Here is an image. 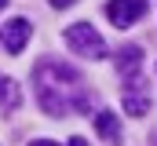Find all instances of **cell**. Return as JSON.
<instances>
[{
    "mask_svg": "<svg viewBox=\"0 0 157 146\" xmlns=\"http://www.w3.org/2000/svg\"><path fill=\"white\" fill-rule=\"evenodd\" d=\"M33 88H37V102L51 117H66V113H88V88L80 80V73L66 62L44 59L33 70Z\"/></svg>",
    "mask_w": 157,
    "mask_h": 146,
    "instance_id": "cell-1",
    "label": "cell"
},
{
    "mask_svg": "<svg viewBox=\"0 0 157 146\" xmlns=\"http://www.w3.org/2000/svg\"><path fill=\"white\" fill-rule=\"evenodd\" d=\"M66 44L84 55V59H106V40L99 36L95 26H88V22H73V26H66Z\"/></svg>",
    "mask_w": 157,
    "mask_h": 146,
    "instance_id": "cell-2",
    "label": "cell"
},
{
    "mask_svg": "<svg viewBox=\"0 0 157 146\" xmlns=\"http://www.w3.org/2000/svg\"><path fill=\"white\" fill-rule=\"evenodd\" d=\"M143 15H146V0H110V4H106V18H110L117 29L135 26Z\"/></svg>",
    "mask_w": 157,
    "mask_h": 146,
    "instance_id": "cell-3",
    "label": "cell"
},
{
    "mask_svg": "<svg viewBox=\"0 0 157 146\" xmlns=\"http://www.w3.org/2000/svg\"><path fill=\"white\" fill-rule=\"evenodd\" d=\"M29 33H33V26H29L26 18H11V22L4 26V33H0L4 51H7V55H18V51L29 44Z\"/></svg>",
    "mask_w": 157,
    "mask_h": 146,
    "instance_id": "cell-4",
    "label": "cell"
},
{
    "mask_svg": "<svg viewBox=\"0 0 157 146\" xmlns=\"http://www.w3.org/2000/svg\"><path fill=\"white\" fill-rule=\"evenodd\" d=\"M139 66H143V51L139 48H121L117 51V73L124 77V88H139L143 84Z\"/></svg>",
    "mask_w": 157,
    "mask_h": 146,
    "instance_id": "cell-5",
    "label": "cell"
},
{
    "mask_svg": "<svg viewBox=\"0 0 157 146\" xmlns=\"http://www.w3.org/2000/svg\"><path fill=\"white\" fill-rule=\"evenodd\" d=\"M95 132H99L106 143H117V139H121L117 113H110V110H99V113H95Z\"/></svg>",
    "mask_w": 157,
    "mask_h": 146,
    "instance_id": "cell-6",
    "label": "cell"
},
{
    "mask_svg": "<svg viewBox=\"0 0 157 146\" xmlns=\"http://www.w3.org/2000/svg\"><path fill=\"white\" fill-rule=\"evenodd\" d=\"M146 110H150V95H146V91H139V88H124V113L143 117Z\"/></svg>",
    "mask_w": 157,
    "mask_h": 146,
    "instance_id": "cell-7",
    "label": "cell"
},
{
    "mask_svg": "<svg viewBox=\"0 0 157 146\" xmlns=\"http://www.w3.org/2000/svg\"><path fill=\"white\" fill-rule=\"evenodd\" d=\"M0 106L4 110L18 106V84H15V80H0Z\"/></svg>",
    "mask_w": 157,
    "mask_h": 146,
    "instance_id": "cell-8",
    "label": "cell"
},
{
    "mask_svg": "<svg viewBox=\"0 0 157 146\" xmlns=\"http://www.w3.org/2000/svg\"><path fill=\"white\" fill-rule=\"evenodd\" d=\"M51 7H59V11H62V7H73V0H51Z\"/></svg>",
    "mask_w": 157,
    "mask_h": 146,
    "instance_id": "cell-9",
    "label": "cell"
},
{
    "mask_svg": "<svg viewBox=\"0 0 157 146\" xmlns=\"http://www.w3.org/2000/svg\"><path fill=\"white\" fill-rule=\"evenodd\" d=\"M29 146H59V143H51V139H33Z\"/></svg>",
    "mask_w": 157,
    "mask_h": 146,
    "instance_id": "cell-10",
    "label": "cell"
},
{
    "mask_svg": "<svg viewBox=\"0 0 157 146\" xmlns=\"http://www.w3.org/2000/svg\"><path fill=\"white\" fill-rule=\"evenodd\" d=\"M70 146H88V143H84V139H70Z\"/></svg>",
    "mask_w": 157,
    "mask_h": 146,
    "instance_id": "cell-11",
    "label": "cell"
},
{
    "mask_svg": "<svg viewBox=\"0 0 157 146\" xmlns=\"http://www.w3.org/2000/svg\"><path fill=\"white\" fill-rule=\"evenodd\" d=\"M4 4H7V0H0V7H4Z\"/></svg>",
    "mask_w": 157,
    "mask_h": 146,
    "instance_id": "cell-12",
    "label": "cell"
}]
</instances>
